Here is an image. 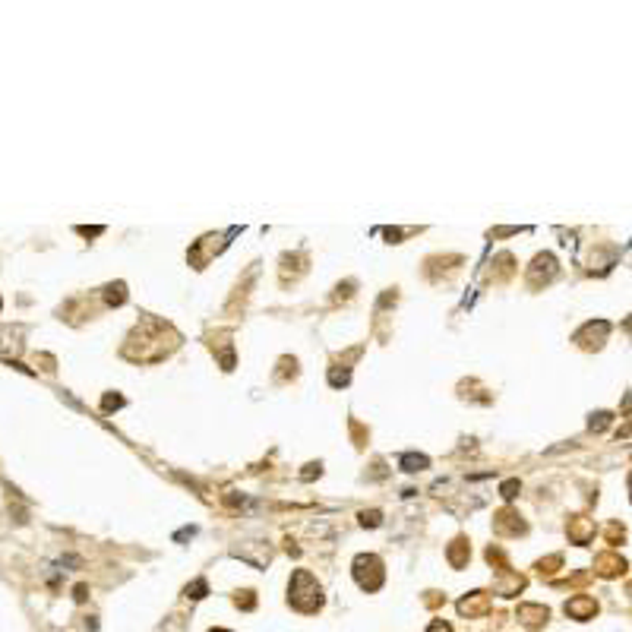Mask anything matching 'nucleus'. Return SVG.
<instances>
[{"instance_id": "nucleus-1", "label": "nucleus", "mask_w": 632, "mask_h": 632, "mask_svg": "<svg viewBox=\"0 0 632 632\" xmlns=\"http://www.w3.org/2000/svg\"><path fill=\"white\" fill-rule=\"evenodd\" d=\"M19 351H23V329L0 326V357H3V361H13Z\"/></svg>"}, {"instance_id": "nucleus-2", "label": "nucleus", "mask_w": 632, "mask_h": 632, "mask_svg": "<svg viewBox=\"0 0 632 632\" xmlns=\"http://www.w3.org/2000/svg\"><path fill=\"white\" fill-rule=\"evenodd\" d=\"M402 465H405V471H424L427 468V459H424V455H405Z\"/></svg>"}, {"instance_id": "nucleus-3", "label": "nucleus", "mask_w": 632, "mask_h": 632, "mask_svg": "<svg viewBox=\"0 0 632 632\" xmlns=\"http://www.w3.org/2000/svg\"><path fill=\"white\" fill-rule=\"evenodd\" d=\"M206 595V582H193V588H186V597H202Z\"/></svg>"}, {"instance_id": "nucleus-4", "label": "nucleus", "mask_w": 632, "mask_h": 632, "mask_svg": "<svg viewBox=\"0 0 632 632\" xmlns=\"http://www.w3.org/2000/svg\"><path fill=\"white\" fill-rule=\"evenodd\" d=\"M427 632H452V629H449L446 623H433V626H430V629H427Z\"/></svg>"}, {"instance_id": "nucleus-5", "label": "nucleus", "mask_w": 632, "mask_h": 632, "mask_svg": "<svg viewBox=\"0 0 632 632\" xmlns=\"http://www.w3.org/2000/svg\"><path fill=\"white\" fill-rule=\"evenodd\" d=\"M216 632H224V629H216Z\"/></svg>"}, {"instance_id": "nucleus-6", "label": "nucleus", "mask_w": 632, "mask_h": 632, "mask_svg": "<svg viewBox=\"0 0 632 632\" xmlns=\"http://www.w3.org/2000/svg\"><path fill=\"white\" fill-rule=\"evenodd\" d=\"M0 307H3V300H0Z\"/></svg>"}]
</instances>
